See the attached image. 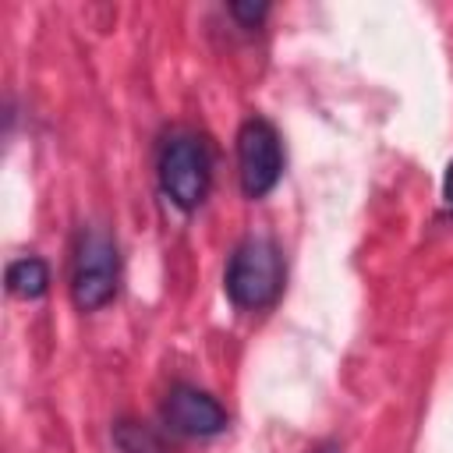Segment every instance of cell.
<instances>
[{
	"label": "cell",
	"instance_id": "6da1fadb",
	"mask_svg": "<svg viewBox=\"0 0 453 453\" xmlns=\"http://www.w3.org/2000/svg\"><path fill=\"white\" fill-rule=\"evenodd\" d=\"M223 287L237 308H269L283 290V255L269 237H248L226 262Z\"/></svg>",
	"mask_w": 453,
	"mask_h": 453
},
{
	"label": "cell",
	"instance_id": "7a4b0ae2",
	"mask_svg": "<svg viewBox=\"0 0 453 453\" xmlns=\"http://www.w3.org/2000/svg\"><path fill=\"white\" fill-rule=\"evenodd\" d=\"M209 180H212V159H209L205 138L195 134V131H173L159 149V188H163V195L177 209L191 212L205 202Z\"/></svg>",
	"mask_w": 453,
	"mask_h": 453
},
{
	"label": "cell",
	"instance_id": "3957f363",
	"mask_svg": "<svg viewBox=\"0 0 453 453\" xmlns=\"http://www.w3.org/2000/svg\"><path fill=\"white\" fill-rule=\"evenodd\" d=\"M120 276L117 244L103 230H85L74 248V269H71V297L81 311H99L113 301Z\"/></svg>",
	"mask_w": 453,
	"mask_h": 453
},
{
	"label": "cell",
	"instance_id": "277c9868",
	"mask_svg": "<svg viewBox=\"0 0 453 453\" xmlns=\"http://www.w3.org/2000/svg\"><path fill=\"white\" fill-rule=\"evenodd\" d=\"M237 177L248 198H265L283 177V145L265 117H248L237 131Z\"/></svg>",
	"mask_w": 453,
	"mask_h": 453
},
{
	"label": "cell",
	"instance_id": "5b68a950",
	"mask_svg": "<svg viewBox=\"0 0 453 453\" xmlns=\"http://www.w3.org/2000/svg\"><path fill=\"white\" fill-rule=\"evenodd\" d=\"M163 421H166L177 435L209 439V435H219V432L226 428V411H223L219 400L209 396L205 389L173 386V389L166 393V403H163Z\"/></svg>",
	"mask_w": 453,
	"mask_h": 453
},
{
	"label": "cell",
	"instance_id": "8992f818",
	"mask_svg": "<svg viewBox=\"0 0 453 453\" xmlns=\"http://www.w3.org/2000/svg\"><path fill=\"white\" fill-rule=\"evenodd\" d=\"M46 287H50V269H46L42 258L25 255V258H14V262L7 265V290H11L14 297L35 301V297L46 294Z\"/></svg>",
	"mask_w": 453,
	"mask_h": 453
},
{
	"label": "cell",
	"instance_id": "52a82bcc",
	"mask_svg": "<svg viewBox=\"0 0 453 453\" xmlns=\"http://www.w3.org/2000/svg\"><path fill=\"white\" fill-rule=\"evenodd\" d=\"M113 442H117L120 453H166L163 439L149 425H138V421H117L113 425Z\"/></svg>",
	"mask_w": 453,
	"mask_h": 453
},
{
	"label": "cell",
	"instance_id": "ba28073f",
	"mask_svg": "<svg viewBox=\"0 0 453 453\" xmlns=\"http://www.w3.org/2000/svg\"><path fill=\"white\" fill-rule=\"evenodd\" d=\"M230 14H234L244 28H255V25L269 14V4H244V0H234V4H230Z\"/></svg>",
	"mask_w": 453,
	"mask_h": 453
},
{
	"label": "cell",
	"instance_id": "9c48e42d",
	"mask_svg": "<svg viewBox=\"0 0 453 453\" xmlns=\"http://www.w3.org/2000/svg\"><path fill=\"white\" fill-rule=\"evenodd\" d=\"M442 198H446V209L453 212V163L446 170V180H442Z\"/></svg>",
	"mask_w": 453,
	"mask_h": 453
}]
</instances>
